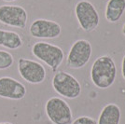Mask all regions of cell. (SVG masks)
Wrapping results in <instances>:
<instances>
[{
  "label": "cell",
  "mask_w": 125,
  "mask_h": 124,
  "mask_svg": "<svg viewBox=\"0 0 125 124\" xmlns=\"http://www.w3.org/2000/svg\"><path fill=\"white\" fill-rule=\"evenodd\" d=\"M21 36L14 31L0 29V46L9 50H17L22 46Z\"/></svg>",
  "instance_id": "12"
},
{
  "label": "cell",
  "mask_w": 125,
  "mask_h": 124,
  "mask_svg": "<svg viewBox=\"0 0 125 124\" xmlns=\"http://www.w3.org/2000/svg\"><path fill=\"white\" fill-rule=\"evenodd\" d=\"M25 86L10 77L0 78V97L10 100H21L25 97Z\"/></svg>",
  "instance_id": "10"
},
{
  "label": "cell",
  "mask_w": 125,
  "mask_h": 124,
  "mask_svg": "<svg viewBox=\"0 0 125 124\" xmlns=\"http://www.w3.org/2000/svg\"><path fill=\"white\" fill-rule=\"evenodd\" d=\"M28 14L24 8L18 5L0 6V22L5 25L23 29L26 27Z\"/></svg>",
  "instance_id": "6"
},
{
  "label": "cell",
  "mask_w": 125,
  "mask_h": 124,
  "mask_svg": "<svg viewBox=\"0 0 125 124\" xmlns=\"http://www.w3.org/2000/svg\"><path fill=\"white\" fill-rule=\"evenodd\" d=\"M121 75L125 80V55L123 56L122 59V62H121Z\"/></svg>",
  "instance_id": "16"
},
{
  "label": "cell",
  "mask_w": 125,
  "mask_h": 124,
  "mask_svg": "<svg viewBox=\"0 0 125 124\" xmlns=\"http://www.w3.org/2000/svg\"><path fill=\"white\" fill-rule=\"evenodd\" d=\"M120 109L115 103H108L101 111L98 124H120Z\"/></svg>",
  "instance_id": "11"
},
{
  "label": "cell",
  "mask_w": 125,
  "mask_h": 124,
  "mask_svg": "<svg viewBox=\"0 0 125 124\" xmlns=\"http://www.w3.org/2000/svg\"><path fill=\"white\" fill-rule=\"evenodd\" d=\"M52 87L58 94L68 99L78 98L81 93V86L78 79L64 71H59L54 75Z\"/></svg>",
  "instance_id": "3"
},
{
  "label": "cell",
  "mask_w": 125,
  "mask_h": 124,
  "mask_svg": "<svg viewBox=\"0 0 125 124\" xmlns=\"http://www.w3.org/2000/svg\"><path fill=\"white\" fill-rule=\"evenodd\" d=\"M72 124H97L96 120L91 117H79L77 119H75Z\"/></svg>",
  "instance_id": "15"
},
{
  "label": "cell",
  "mask_w": 125,
  "mask_h": 124,
  "mask_svg": "<svg viewBox=\"0 0 125 124\" xmlns=\"http://www.w3.org/2000/svg\"><path fill=\"white\" fill-rule=\"evenodd\" d=\"M3 1H6V2H13V1H16V0H3Z\"/></svg>",
  "instance_id": "18"
},
{
  "label": "cell",
  "mask_w": 125,
  "mask_h": 124,
  "mask_svg": "<svg viewBox=\"0 0 125 124\" xmlns=\"http://www.w3.org/2000/svg\"><path fill=\"white\" fill-rule=\"evenodd\" d=\"M33 55L44 62L53 71H56L63 61L64 54L60 47L48 42H37L32 47Z\"/></svg>",
  "instance_id": "2"
},
{
  "label": "cell",
  "mask_w": 125,
  "mask_h": 124,
  "mask_svg": "<svg viewBox=\"0 0 125 124\" xmlns=\"http://www.w3.org/2000/svg\"><path fill=\"white\" fill-rule=\"evenodd\" d=\"M0 124H12L10 122H0Z\"/></svg>",
  "instance_id": "19"
},
{
  "label": "cell",
  "mask_w": 125,
  "mask_h": 124,
  "mask_svg": "<svg viewBox=\"0 0 125 124\" xmlns=\"http://www.w3.org/2000/svg\"><path fill=\"white\" fill-rule=\"evenodd\" d=\"M14 58L10 52L0 50V70H6L12 66Z\"/></svg>",
  "instance_id": "14"
},
{
  "label": "cell",
  "mask_w": 125,
  "mask_h": 124,
  "mask_svg": "<svg viewBox=\"0 0 125 124\" xmlns=\"http://www.w3.org/2000/svg\"><path fill=\"white\" fill-rule=\"evenodd\" d=\"M117 68L110 56H101L94 61L91 69L92 81L99 89H107L115 82Z\"/></svg>",
  "instance_id": "1"
},
{
  "label": "cell",
  "mask_w": 125,
  "mask_h": 124,
  "mask_svg": "<svg viewBox=\"0 0 125 124\" xmlns=\"http://www.w3.org/2000/svg\"><path fill=\"white\" fill-rule=\"evenodd\" d=\"M122 33H123V35L125 36V23L124 25H123V27H122Z\"/></svg>",
  "instance_id": "17"
},
{
  "label": "cell",
  "mask_w": 125,
  "mask_h": 124,
  "mask_svg": "<svg viewBox=\"0 0 125 124\" xmlns=\"http://www.w3.org/2000/svg\"><path fill=\"white\" fill-rule=\"evenodd\" d=\"M92 56V45L88 40L79 39L74 43L67 56V65L73 69L83 67Z\"/></svg>",
  "instance_id": "8"
},
{
  "label": "cell",
  "mask_w": 125,
  "mask_h": 124,
  "mask_svg": "<svg viewBox=\"0 0 125 124\" xmlns=\"http://www.w3.org/2000/svg\"><path fill=\"white\" fill-rule=\"evenodd\" d=\"M18 71L21 78L31 84L42 83L46 78V70L44 66L30 59L20 58L18 60Z\"/></svg>",
  "instance_id": "7"
},
{
  "label": "cell",
  "mask_w": 125,
  "mask_h": 124,
  "mask_svg": "<svg viewBox=\"0 0 125 124\" xmlns=\"http://www.w3.org/2000/svg\"><path fill=\"white\" fill-rule=\"evenodd\" d=\"M125 10V0H109L105 9V19L109 22L120 21Z\"/></svg>",
  "instance_id": "13"
},
{
  "label": "cell",
  "mask_w": 125,
  "mask_h": 124,
  "mask_svg": "<svg viewBox=\"0 0 125 124\" xmlns=\"http://www.w3.org/2000/svg\"><path fill=\"white\" fill-rule=\"evenodd\" d=\"M62 27L54 21L46 19H37L31 23L29 33L35 38H56L61 35Z\"/></svg>",
  "instance_id": "9"
},
{
  "label": "cell",
  "mask_w": 125,
  "mask_h": 124,
  "mask_svg": "<svg viewBox=\"0 0 125 124\" xmlns=\"http://www.w3.org/2000/svg\"><path fill=\"white\" fill-rule=\"evenodd\" d=\"M45 110L53 124H71L72 111L68 103L59 97H52L47 101Z\"/></svg>",
  "instance_id": "4"
},
{
  "label": "cell",
  "mask_w": 125,
  "mask_h": 124,
  "mask_svg": "<svg viewBox=\"0 0 125 124\" xmlns=\"http://www.w3.org/2000/svg\"><path fill=\"white\" fill-rule=\"evenodd\" d=\"M75 13L80 27L85 32H92L99 24V15L94 6L87 0L77 3Z\"/></svg>",
  "instance_id": "5"
}]
</instances>
